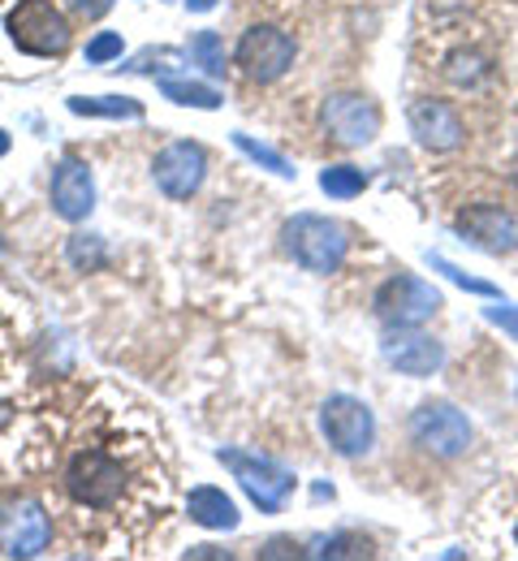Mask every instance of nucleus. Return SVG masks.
I'll use <instances>...</instances> for the list:
<instances>
[{
	"instance_id": "obj_1",
	"label": "nucleus",
	"mask_w": 518,
	"mask_h": 561,
	"mask_svg": "<svg viewBox=\"0 0 518 561\" xmlns=\"http://www.w3.org/2000/svg\"><path fill=\"white\" fill-rule=\"evenodd\" d=\"M281 247L286 255L295 260L298 268L307 273H337L346 251H350V238H346V225L342 220H329V216H315V211H298L281 225Z\"/></svg>"
},
{
	"instance_id": "obj_2",
	"label": "nucleus",
	"mask_w": 518,
	"mask_h": 561,
	"mask_svg": "<svg viewBox=\"0 0 518 561\" xmlns=\"http://www.w3.org/2000/svg\"><path fill=\"white\" fill-rule=\"evenodd\" d=\"M4 26L9 39L31 57H61L70 48V18L53 0H18Z\"/></svg>"
},
{
	"instance_id": "obj_3",
	"label": "nucleus",
	"mask_w": 518,
	"mask_h": 561,
	"mask_svg": "<svg viewBox=\"0 0 518 561\" xmlns=\"http://www.w3.org/2000/svg\"><path fill=\"white\" fill-rule=\"evenodd\" d=\"M217 462L242 484V492L264 510V514H281L290 492H295V471H286L273 458L260 454H242V449H217Z\"/></svg>"
},
{
	"instance_id": "obj_4",
	"label": "nucleus",
	"mask_w": 518,
	"mask_h": 561,
	"mask_svg": "<svg viewBox=\"0 0 518 561\" xmlns=\"http://www.w3.org/2000/svg\"><path fill=\"white\" fill-rule=\"evenodd\" d=\"M66 489H70V496H74L78 505L108 510L126 492V467L113 454H104V449H82V454L70 458V467H66Z\"/></svg>"
},
{
	"instance_id": "obj_5",
	"label": "nucleus",
	"mask_w": 518,
	"mask_h": 561,
	"mask_svg": "<svg viewBox=\"0 0 518 561\" xmlns=\"http://www.w3.org/2000/svg\"><path fill=\"white\" fill-rule=\"evenodd\" d=\"M371 311H376V320L384 329L389 324H424V320H433L441 311V289L433 280L415 277V273H398V277H389L376 289Z\"/></svg>"
},
{
	"instance_id": "obj_6",
	"label": "nucleus",
	"mask_w": 518,
	"mask_h": 561,
	"mask_svg": "<svg viewBox=\"0 0 518 561\" xmlns=\"http://www.w3.org/2000/svg\"><path fill=\"white\" fill-rule=\"evenodd\" d=\"M320 432L342 458H364L371 449V440H376V415H371V407L364 398L333 393L320 407Z\"/></svg>"
},
{
	"instance_id": "obj_7",
	"label": "nucleus",
	"mask_w": 518,
	"mask_h": 561,
	"mask_svg": "<svg viewBox=\"0 0 518 561\" xmlns=\"http://www.w3.org/2000/svg\"><path fill=\"white\" fill-rule=\"evenodd\" d=\"M471 420L453 402H419L411 415V440L433 458H458L471 449Z\"/></svg>"
},
{
	"instance_id": "obj_8",
	"label": "nucleus",
	"mask_w": 518,
	"mask_h": 561,
	"mask_svg": "<svg viewBox=\"0 0 518 561\" xmlns=\"http://www.w3.org/2000/svg\"><path fill=\"white\" fill-rule=\"evenodd\" d=\"M295 39L281 26H268V22L242 31V39L233 48V66L246 73L251 82H277L281 73L295 66Z\"/></svg>"
},
{
	"instance_id": "obj_9",
	"label": "nucleus",
	"mask_w": 518,
	"mask_h": 561,
	"mask_svg": "<svg viewBox=\"0 0 518 561\" xmlns=\"http://www.w3.org/2000/svg\"><path fill=\"white\" fill-rule=\"evenodd\" d=\"M53 545V518L35 496H13L0 505V553L39 558Z\"/></svg>"
},
{
	"instance_id": "obj_10",
	"label": "nucleus",
	"mask_w": 518,
	"mask_h": 561,
	"mask_svg": "<svg viewBox=\"0 0 518 561\" xmlns=\"http://www.w3.org/2000/svg\"><path fill=\"white\" fill-rule=\"evenodd\" d=\"M380 358L402 371V376H437L445 367V346L437 337H428L419 324H389L384 337H380Z\"/></svg>"
},
{
	"instance_id": "obj_11",
	"label": "nucleus",
	"mask_w": 518,
	"mask_h": 561,
	"mask_svg": "<svg viewBox=\"0 0 518 561\" xmlns=\"http://www.w3.org/2000/svg\"><path fill=\"white\" fill-rule=\"evenodd\" d=\"M151 178H156V186L169 195V199H191L199 186H204V178H208V151L199 147V142H169V147H160L156 151V160H151Z\"/></svg>"
},
{
	"instance_id": "obj_12",
	"label": "nucleus",
	"mask_w": 518,
	"mask_h": 561,
	"mask_svg": "<svg viewBox=\"0 0 518 561\" xmlns=\"http://www.w3.org/2000/svg\"><path fill=\"white\" fill-rule=\"evenodd\" d=\"M324 130L342 147H368L380 135V108L359 91H337L324 100Z\"/></svg>"
},
{
	"instance_id": "obj_13",
	"label": "nucleus",
	"mask_w": 518,
	"mask_h": 561,
	"mask_svg": "<svg viewBox=\"0 0 518 561\" xmlns=\"http://www.w3.org/2000/svg\"><path fill=\"white\" fill-rule=\"evenodd\" d=\"M453 229L462 233V242L488 251V255H510L518 251V216L497 204H471L453 216Z\"/></svg>"
},
{
	"instance_id": "obj_14",
	"label": "nucleus",
	"mask_w": 518,
	"mask_h": 561,
	"mask_svg": "<svg viewBox=\"0 0 518 561\" xmlns=\"http://www.w3.org/2000/svg\"><path fill=\"white\" fill-rule=\"evenodd\" d=\"M48 199H53V211L61 220H87L91 208H95V178L91 169L78 160V156H66L57 169H53V186H48Z\"/></svg>"
},
{
	"instance_id": "obj_15",
	"label": "nucleus",
	"mask_w": 518,
	"mask_h": 561,
	"mask_svg": "<svg viewBox=\"0 0 518 561\" xmlns=\"http://www.w3.org/2000/svg\"><path fill=\"white\" fill-rule=\"evenodd\" d=\"M406 122H411V135L419 139V147H428V151H453L462 142V135H467L458 108L445 104V100H433V95L428 100H415L411 113H406Z\"/></svg>"
},
{
	"instance_id": "obj_16",
	"label": "nucleus",
	"mask_w": 518,
	"mask_h": 561,
	"mask_svg": "<svg viewBox=\"0 0 518 561\" xmlns=\"http://www.w3.org/2000/svg\"><path fill=\"white\" fill-rule=\"evenodd\" d=\"M186 514H191V523H199V527H208V531H233L238 527V505H233V496L225 489H212V484H199V489H191L186 496Z\"/></svg>"
},
{
	"instance_id": "obj_17",
	"label": "nucleus",
	"mask_w": 518,
	"mask_h": 561,
	"mask_svg": "<svg viewBox=\"0 0 518 561\" xmlns=\"http://www.w3.org/2000/svg\"><path fill=\"white\" fill-rule=\"evenodd\" d=\"M66 104L78 117H108V122H139L143 117V100H135V95H70Z\"/></svg>"
},
{
	"instance_id": "obj_18",
	"label": "nucleus",
	"mask_w": 518,
	"mask_h": 561,
	"mask_svg": "<svg viewBox=\"0 0 518 561\" xmlns=\"http://www.w3.org/2000/svg\"><path fill=\"white\" fill-rule=\"evenodd\" d=\"M160 95L182 108H204V113L221 108V91L208 82H195V78H160Z\"/></svg>"
},
{
	"instance_id": "obj_19",
	"label": "nucleus",
	"mask_w": 518,
	"mask_h": 561,
	"mask_svg": "<svg viewBox=\"0 0 518 561\" xmlns=\"http://www.w3.org/2000/svg\"><path fill=\"white\" fill-rule=\"evenodd\" d=\"M488 73H493L488 57H484V53H471V48H458V53H449V61H445V78H449L453 87H467V91H475Z\"/></svg>"
},
{
	"instance_id": "obj_20",
	"label": "nucleus",
	"mask_w": 518,
	"mask_h": 561,
	"mask_svg": "<svg viewBox=\"0 0 518 561\" xmlns=\"http://www.w3.org/2000/svg\"><path fill=\"white\" fill-rule=\"evenodd\" d=\"M320 191L329 199H355L368 191V178L355 164H329V169H320Z\"/></svg>"
},
{
	"instance_id": "obj_21",
	"label": "nucleus",
	"mask_w": 518,
	"mask_h": 561,
	"mask_svg": "<svg viewBox=\"0 0 518 561\" xmlns=\"http://www.w3.org/2000/svg\"><path fill=\"white\" fill-rule=\"evenodd\" d=\"M186 57H191V66H199L204 73L225 78V44L217 31H195L191 44H186Z\"/></svg>"
},
{
	"instance_id": "obj_22",
	"label": "nucleus",
	"mask_w": 518,
	"mask_h": 561,
	"mask_svg": "<svg viewBox=\"0 0 518 561\" xmlns=\"http://www.w3.org/2000/svg\"><path fill=\"white\" fill-rule=\"evenodd\" d=\"M66 260L74 264L78 273H100V268L108 264V247H104L100 233H74V238L66 242Z\"/></svg>"
},
{
	"instance_id": "obj_23",
	"label": "nucleus",
	"mask_w": 518,
	"mask_h": 561,
	"mask_svg": "<svg viewBox=\"0 0 518 561\" xmlns=\"http://www.w3.org/2000/svg\"><path fill=\"white\" fill-rule=\"evenodd\" d=\"M311 558H371V545L355 531H337V536H324L315 540Z\"/></svg>"
},
{
	"instance_id": "obj_24",
	"label": "nucleus",
	"mask_w": 518,
	"mask_h": 561,
	"mask_svg": "<svg viewBox=\"0 0 518 561\" xmlns=\"http://www.w3.org/2000/svg\"><path fill=\"white\" fill-rule=\"evenodd\" d=\"M233 147L246 156V160H255V164H264L268 173H277V178H295V169H290V160L281 156V151H273V147H264V142H255L251 135H233Z\"/></svg>"
},
{
	"instance_id": "obj_25",
	"label": "nucleus",
	"mask_w": 518,
	"mask_h": 561,
	"mask_svg": "<svg viewBox=\"0 0 518 561\" xmlns=\"http://www.w3.org/2000/svg\"><path fill=\"white\" fill-rule=\"evenodd\" d=\"M428 264H433L437 273H445V277L453 280V285H462V289H471V294H484V298H497V294H502V289H497V285H488V280L467 277V273H462L458 264H449L445 255H428Z\"/></svg>"
},
{
	"instance_id": "obj_26",
	"label": "nucleus",
	"mask_w": 518,
	"mask_h": 561,
	"mask_svg": "<svg viewBox=\"0 0 518 561\" xmlns=\"http://www.w3.org/2000/svg\"><path fill=\"white\" fill-rule=\"evenodd\" d=\"M126 44L117 31H100L91 44H87V66H108V61H122Z\"/></svg>"
},
{
	"instance_id": "obj_27",
	"label": "nucleus",
	"mask_w": 518,
	"mask_h": 561,
	"mask_svg": "<svg viewBox=\"0 0 518 561\" xmlns=\"http://www.w3.org/2000/svg\"><path fill=\"white\" fill-rule=\"evenodd\" d=\"M484 320L497 324V329H506L518 342V307H484Z\"/></svg>"
},
{
	"instance_id": "obj_28",
	"label": "nucleus",
	"mask_w": 518,
	"mask_h": 561,
	"mask_svg": "<svg viewBox=\"0 0 518 561\" xmlns=\"http://www.w3.org/2000/svg\"><path fill=\"white\" fill-rule=\"evenodd\" d=\"M66 9L78 13V18H87V22H100L113 9V0H66Z\"/></svg>"
},
{
	"instance_id": "obj_29",
	"label": "nucleus",
	"mask_w": 518,
	"mask_h": 561,
	"mask_svg": "<svg viewBox=\"0 0 518 561\" xmlns=\"http://www.w3.org/2000/svg\"><path fill=\"white\" fill-rule=\"evenodd\" d=\"M295 553H298L295 540H273L268 549H260V558H295Z\"/></svg>"
},
{
	"instance_id": "obj_30",
	"label": "nucleus",
	"mask_w": 518,
	"mask_h": 561,
	"mask_svg": "<svg viewBox=\"0 0 518 561\" xmlns=\"http://www.w3.org/2000/svg\"><path fill=\"white\" fill-rule=\"evenodd\" d=\"M186 558H229L225 549H217V545H199V549H191Z\"/></svg>"
},
{
	"instance_id": "obj_31",
	"label": "nucleus",
	"mask_w": 518,
	"mask_h": 561,
	"mask_svg": "<svg viewBox=\"0 0 518 561\" xmlns=\"http://www.w3.org/2000/svg\"><path fill=\"white\" fill-rule=\"evenodd\" d=\"M186 9L191 13H208V9H217V0H186Z\"/></svg>"
},
{
	"instance_id": "obj_32",
	"label": "nucleus",
	"mask_w": 518,
	"mask_h": 561,
	"mask_svg": "<svg viewBox=\"0 0 518 561\" xmlns=\"http://www.w3.org/2000/svg\"><path fill=\"white\" fill-rule=\"evenodd\" d=\"M9 423H13V411H9V407H4V402H0V432H4V427H9Z\"/></svg>"
},
{
	"instance_id": "obj_33",
	"label": "nucleus",
	"mask_w": 518,
	"mask_h": 561,
	"mask_svg": "<svg viewBox=\"0 0 518 561\" xmlns=\"http://www.w3.org/2000/svg\"><path fill=\"white\" fill-rule=\"evenodd\" d=\"M9 147H13V142H9V135L0 130V156H9Z\"/></svg>"
},
{
	"instance_id": "obj_34",
	"label": "nucleus",
	"mask_w": 518,
	"mask_h": 561,
	"mask_svg": "<svg viewBox=\"0 0 518 561\" xmlns=\"http://www.w3.org/2000/svg\"><path fill=\"white\" fill-rule=\"evenodd\" d=\"M515 540H518V527H515Z\"/></svg>"
}]
</instances>
